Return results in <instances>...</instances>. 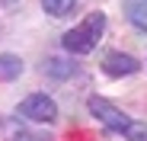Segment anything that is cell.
Masks as SVG:
<instances>
[{
	"label": "cell",
	"mask_w": 147,
	"mask_h": 141,
	"mask_svg": "<svg viewBox=\"0 0 147 141\" xmlns=\"http://www.w3.org/2000/svg\"><path fill=\"white\" fill-rule=\"evenodd\" d=\"M102 32H106V13H90L83 16V22H77L74 29L61 35V45L70 55H90L96 48V42L102 39Z\"/></svg>",
	"instance_id": "cell-1"
},
{
	"label": "cell",
	"mask_w": 147,
	"mask_h": 141,
	"mask_svg": "<svg viewBox=\"0 0 147 141\" xmlns=\"http://www.w3.org/2000/svg\"><path fill=\"white\" fill-rule=\"evenodd\" d=\"M86 109H90L93 119H99V122H102L106 128H112V132L128 135V132H131V125H134V119H131L128 112H121L115 103H109V100H102V96H90Z\"/></svg>",
	"instance_id": "cell-2"
},
{
	"label": "cell",
	"mask_w": 147,
	"mask_h": 141,
	"mask_svg": "<svg viewBox=\"0 0 147 141\" xmlns=\"http://www.w3.org/2000/svg\"><path fill=\"white\" fill-rule=\"evenodd\" d=\"M16 112L22 119H29V122H45V125L58 122V103L48 96V93H29V96L16 106Z\"/></svg>",
	"instance_id": "cell-3"
},
{
	"label": "cell",
	"mask_w": 147,
	"mask_h": 141,
	"mask_svg": "<svg viewBox=\"0 0 147 141\" xmlns=\"http://www.w3.org/2000/svg\"><path fill=\"white\" fill-rule=\"evenodd\" d=\"M102 70L109 77H131L141 70V61L134 55H125V52H106L102 55Z\"/></svg>",
	"instance_id": "cell-4"
},
{
	"label": "cell",
	"mask_w": 147,
	"mask_h": 141,
	"mask_svg": "<svg viewBox=\"0 0 147 141\" xmlns=\"http://www.w3.org/2000/svg\"><path fill=\"white\" fill-rule=\"evenodd\" d=\"M42 70H45L48 77H55V80H67V77L77 74V64H74L70 58H58V55H51V58L42 61Z\"/></svg>",
	"instance_id": "cell-5"
},
{
	"label": "cell",
	"mask_w": 147,
	"mask_h": 141,
	"mask_svg": "<svg viewBox=\"0 0 147 141\" xmlns=\"http://www.w3.org/2000/svg\"><path fill=\"white\" fill-rule=\"evenodd\" d=\"M121 10H125V16L131 19V26L147 32V0H121Z\"/></svg>",
	"instance_id": "cell-6"
},
{
	"label": "cell",
	"mask_w": 147,
	"mask_h": 141,
	"mask_svg": "<svg viewBox=\"0 0 147 141\" xmlns=\"http://www.w3.org/2000/svg\"><path fill=\"white\" fill-rule=\"evenodd\" d=\"M22 74V58L19 55H0V80H16Z\"/></svg>",
	"instance_id": "cell-7"
},
{
	"label": "cell",
	"mask_w": 147,
	"mask_h": 141,
	"mask_svg": "<svg viewBox=\"0 0 147 141\" xmlns=\"http://www.w3.org/2000/svg\"><path fill=\"white\" fill-rule=\"evenodd\" d=\"M74 7H77V0H42V10L48 16H67Z\"/></svg>",
	"instance_id": "cell-8"
},
{
	"label": "cell",
	"mask_w": 147,
	"mask_h": 141,
	"mask_svg": "<svg viewBox=\"0 0 147 141\" xmlns=\"http://www.w3.org/2000/svg\"><path fill=\"white\" fill-rule=\"evenodd\" d=\"M125 138H128V141H147V122H134Z\"/></svg>",
	"instance_id": "cell-9"
},
{
	"label": "cell",
	"mask_w": 147,
	"mask_h": 141,
	"mask_svg": "<svg viewBox=\"0 0 147 141\" xmlns=\"http://www.w3.org/2000/svg\"><path fill=\"white\" fill-rule=\"evenodd\" d=\"M13 141H51L48 135H42V132H19Z\"/></svg>",
	"instance_id": "cell-10"
},
{
	"label": "cell",
	"mask_w": 147,
	"mask_h": 141,
	"mask_svg": "<svg viewBox=\"0 0 147 141\" xmlns=\"http://www.w3.org/2000/svg\"><path fill=\"white\" fill-rule=\"evenodd\" d=\"M0 3H3V7H13V3H16V0H0Z\"/></svg>",
	"instance_id": "cell-11"
}]
</instances>
